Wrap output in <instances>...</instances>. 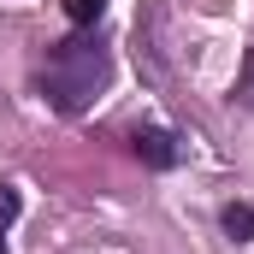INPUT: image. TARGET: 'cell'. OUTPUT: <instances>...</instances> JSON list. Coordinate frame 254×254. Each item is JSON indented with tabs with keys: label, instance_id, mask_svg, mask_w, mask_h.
Segmentation results:
<instances>
[{
	"label": "cell",
	"instance_id": "6da1fadb",
	"mask_svg": "<svg viewBox=\"0 0 254 254\" xmlns=\"http://www.w3.org/2000/svg\"><path fill=\"white\" fill-rule=\"evenodd\" d=\"M107 77H113L107 48H95V42H83V36L60 42V48L48 54V65H42V89H48V101H54L60 113H83V107L107 89Z\"/></svg>",
	"mask_w": 254,
	"mask_h": 254
},
{
	"label": "cell",
	"instance_id": "7a4b0ae2",
	"mask_svg": "<svg viewBox=\"0 0 254 254\" xmlns=\"http://www.w3.org/2000/svg\"><path fill=\"white\" fill-rule=\"evenodd\" d=\"M136 154H142V166L166 172V166H178V136L172 130H136Z\"/></svg>",
	"mask_w": 254,
	"mask_h": 254
},
{
	"label": "cell",
	"instance_id": "3957f363",
	"mask_svg": "<svg viewBox=\"0 0 254 254\" xmlns=\"http://www.w3.org/2000/svg\"><path fill=\"white\" fill-rule=\"evenodd\" d=\"M225 231H231L237 243H254V207H243V201L225 207Z\"/></svg>",
	"mask_w": 254,
	"mask_h": 254
},
{
	"label": "cell",
	"instance_id": "277c9868",
	"mask_svg": "<svg viewBox=\"0 0 254 254\" xmlns=\"http://www.w3.org/2000/svg\"><path fill=\"white\" fill-rule=\"evenodd\" d=\"M101 12H107V0H65V18H71L77 30H89V24H101Z\"/></svg>",
	"mask_w": 254,
	"mask_h": 254
},
{
	"label": "cell",
	"instance_id": "5b68a950",
	"mask_svg": "<svg viewBox=\"0 0 254 254\" xmlns=\"http://www.w3.org/2000/svg\"><path fill=\"white\" fill-rule=\"evenodd\" d=\"M231 95H237L243 107H254V48L243 54V71H237V89H231Z\"/></svg>",
	"mask_w": 254,
	"mask_h": 254
},
{
	"label": "cell",
	"instance_id": "8992f818",
	"mask_svg": "<svg viewBox=\"0 0 254 254\" xmlns=\"http://www.w3.org/2000/svg\"><path fill=\"white\" fill-rule=\"evenodd\" d=\"M18 207H24V201H18V190H6V184H0V237H6V225L18 219ZM0 254H6V243H0Z\"/></svg>",
	"mask_w": 254,
	"mask_h": 254
}]
</instances>
